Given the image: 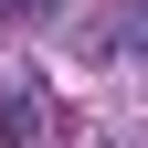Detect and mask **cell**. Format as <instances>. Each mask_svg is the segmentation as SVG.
Returning <instances> with one entry per match:
<instances>
[{"label": "cell", "mask_w": 148, "mask_h": 148, "mask_svg": "<svg viewBox=\"0 0 148 148\" xmlns=\"http://www.w3.org/2000/svg\"><path fill=\"white\" fill-rule=\"evenodd\" d=\"M0 11H11V21H42V11H53V0H0Z\"/></svg>", "instance_id": "7a4b0ae2"}, {"label": "cell", "mask_w": 148, "mask_h": 148, "mask_svg": "<svg viewBox=\"0 0 148 148\" xmlns=\"http://www.w3.org/2000/svg\"><path fill=\"white\" fill-rule=\"evenodd\" d=\"M0 148H42V95H32V85L0 106Z\"/></svg>", "instance_id": "6da1fadb"}]
</instances>
